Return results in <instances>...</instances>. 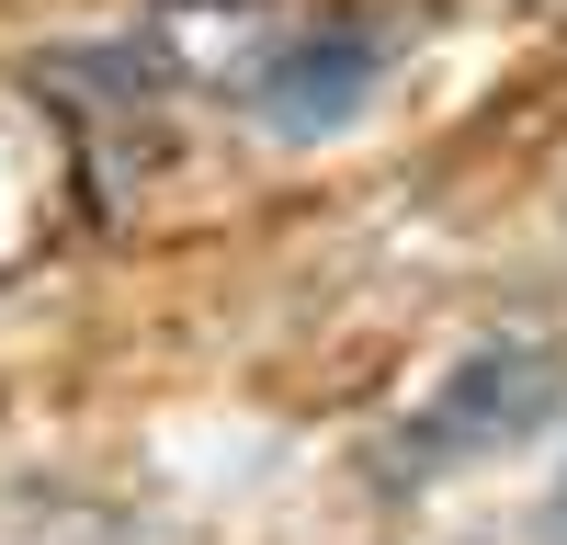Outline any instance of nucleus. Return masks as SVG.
<instances>
[{
  "label": "nucleus",
  "instance_id": "obj_1",
  "mask_svg": "<svg viewBox=\"0 0 567 545\" xmlns=\"http://www.w3.org/2000/svg\"><path fill=\"white\" fill-rule=\"evenodd\" d=\"M545 376L556 363L545 352H477V363H454L443 376V398L409 421V443H398V466H454V454H499L511 432L545 409Z\"/></svg>",
  "mask_w": 567,
  "mask_h": 545
},
{
  "label": "nucleus",
  "instance_id": "obj_2",
  "mask_svg": "<svg viewBox=\"0 0 567 545\" xmlns=\"http://www.w3.org/2000/svg\"><path fill=\"white\" fill-rule=\"evenodd\" d=\"M374 91V34H284L272 58H261V80H250V103L272 114V125H341L352 103Z\"/></svg>",
  "mask_w": 567,
  "mask_h": 545
}]
</instances>
